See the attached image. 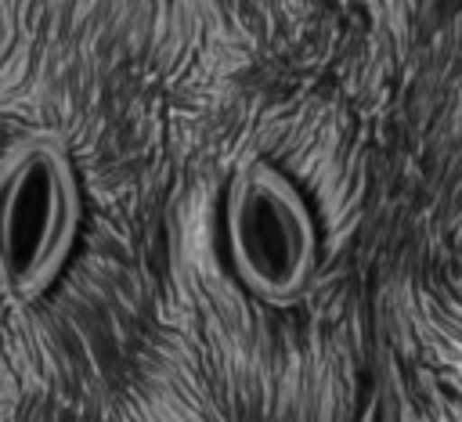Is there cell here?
<instances>
[{"mask_svg": "<svg viewBox=\"0 0 462 422\" xmlns=\"http://www.w3.org/2000/svg\"><path fill=\"white\" fill-rule=\"evenodd\" d=\"M83 220L76 166L58 137L25 133L0 151V296L40 299L65 271Z\"/></svg>", "mask_w": 462, "mask_h": 422, "instance_id": "obj_1", "label": "cell"}, {"mask_svg": "<svg viewBox=\"0 0 462 422\" xmlns=\"http://www.w3.org/2000/svg\"><path fill=\"white\" fill-rule=\"evenodd\" d=\"M224 242L235 278L263 303L300 299L318 267V227L300 188L271 162L245 159L224 195Z\"/></svg>", "mask_w": 462, "mask_h": 422, "instance_id": "obj_2", "label": "cell"}]
</instances>
